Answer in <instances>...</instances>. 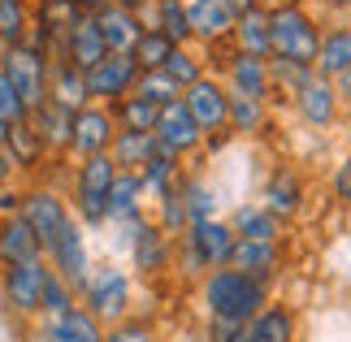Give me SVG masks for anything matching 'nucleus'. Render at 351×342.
<instances>
[{
	"label": "nucleus",
	"mask_w": 351,
	"mask_h": 342,
	"mask_svg": "<svg viewBox=\"0 0 351 342\" xmlns=\"http://www.w3.org/2000/svg\"><path fill=\"white\" fill-rule=\"evenodd\" d=\"M199 299L208 308V321H226V325H247L256 312L269 304V282L247 278L239 269H213L199 282Z\"/></svg>",
	"instance_id": "nucleus-1"
},
{
	"label": "nucleus",
	"mask_w": 351,
	"mask_h": 342,
	"mask_svg": "<svg viewBox=\"0 0 351 342\" xmlns=\"http://www.w3.org/2000/svg\"><path fill=\"white\" fill-rule=\"evenodd\" d=\"M269 26H274V57L278 61H300V65L317 61L326 22L308 5H269Z\"/></svg>",
	"instance_id": "nucleus-2"
},
{
	"label": "nucleus",
	"mask_w": 351,
	"mask_h": 342,
	"mask_svg": "<svg viewBox=\"0 0 351 342\" xmlns=\"http://www.w3.org/2000/svg\"><path fill=\"white\" fill-rule=\"evenodd\" d=\"M117 182V165L113 156H87L74 169V208L87 225H104L109 221V195Z\"/></svg>",
	"instance_id": "nucleus-3"
},
{
	"label": "nucleus",
	"mask_w": 351,
	"mask_h": 342,
	"mask_svg": "<svg viewBox=\"0 0 351 342\" xmlns=\"http://www.w3.org/2000/svg\"><path fill=\"white\" fill-rule=\"evenodd\" d=\"M48 52H39V48H31V44H18V48H9L5 52V70L9 78H13V87H18V95L26 100V108H35L39 104H48Z\"/></svg>",
	"instance_id": "nucleus-4"
},
{
	"label": "nucleus",
	"mask_w": 351,
	"mask_h": 342,
	"mask_svg": "<svg viewBox=\"0 0 351 342\" xmlns=\"http://www.w3.org/2000/svg\"><path fill=\"white\" fill-rule=\"evenodd\" d=\"M83 299H87V312L96 321H121L126 317V304H130V278L117 265H100V269L87 273Z\"/></svg>",
	"instance_id": "nucleus-5"
},
{
	"label": "nucleus",
	"mask_w": 351,
	"mask_h": 342,
	"mask_svg": "<svg viewBox=\"0 0 351 342\" xmlns=\"http://www.w3.org/2000/svg\"><path fill=\"white\" fill-rule=\"evenodd\" d=\"M139 61H134V52H109L100 65H91L87 70V95L91 104H117L121 95H130L139 87Z\"/></svg>",
	"instance_id": "nucleus-6"
},
{
	"label": "nucleus",
	"mask_w": 351,
	"mask_h": 342,
	"mask_svg": "<svg viewBox=\"0 0 351 342\" xmlns=\"http://www.w3.org/2000/svg\"><path fill=\"white\" fill-rule=\"evenodd\" d=\"M152 134H156V147H160V152H169V156H178V160H186L191 152L204 147V130H199V121L191 117V108L182 104V95H178V100H169L156 113Z\"/></svg>",
	"instance_id": "nucleus-7"
},
{
	"label": "nucleus",
	"mask_w": 351,
	"mask_h": 342,
	"mask_svg": "<svg viewBox=\"0 0 351 342\" xmlns=\"http://www.w3.org/2000/svg\"><path fill=\"white\" fill-rule=\"evenodd\" d=\"M18 217L26 225L35 230V239L44 243V252L57 243V234L65 225L74 221V212H70V204H65L57 191H48V186H35V191H26L22 204H18Z\"/></svg>",
	"instance_id": "nucleus-8"
},
{
	"label": "nucleus",
	"mask_w": 351,
	"mask_h": 342,
	"mask_svg": "<svg viewBox=\"0 0 351 342\" xmlns=\"http://www.w3.org/2000/svg\"><path fill=\"white\" fill-rule=\"evenodd\" d=\"M117 139V121L109 113V104H87L74 113V139H70V152L78 160L87 156H109V147Z\"/></svg>",
	"instance_id": "nucleus-9"
},
{
	"label": "nucleus",
	"mask_w": 351,
	"mask_h": 342,
	"mask_svg": "<svg viewBox=\"0 0 351 342\" xmlns=\"http://www.w3.org/2000/svg\"><path fill=\"white\" fill-rule=\"evenodd\" d=\"M182 104L191 108V117L199 121V130L213 134V130H226L230 126V91L217 74H204L199 83H191L182 91Z\"/></svg>",
	"instance_id": "nucleus-10"
},
{
	"label": "nucleus",
	"mask_w": 351,
	"mask_h": 342,
	"mask_svg": "<svg viewBox=\"0 0 351 342\" xmlns=\"http://www.w3.org/2000/svg\"><path fill=\"white\" fill-rule=\"evenodd\" d=\"M186 247H191L199 260L208 265V273L213 269H226L230 265V256H234V243H239V234L230 230V221H221V217H213V221H195V225H186L182 234H178Z\"/></svg>",
	"instance_id": "nucleus-11"
},
{
	"label": "nucleus",
	"mask_w": 351,
	"mask_h": 342,
	"mask_svg": "<svg viewBox=\"0 0 351 342\" xmlns=\"http://www.w3.org/2000/svg\"><path fill=\"white\" fill-rule=\"evenodd\" d=\"M304 199H308V182H304L300 169H295V165L269 169L265 186H261V204L278 217V221H291V217H300V212H304Z\"/></svg>",
	"instance_id": "nucleus-12"
},
{
	"label": "nucleus",
	"mask_w": 351,
	"mask_h": 342,
	"mask_svg": "<svg viewBox=\"0 0 351 342\" xmlns=\"http://www.w3.org/2000/svg\"><path fill=\"white\" fill-rule=\"evenodd\" d=\"M295 108V117L304 121V126H313V130H330V126H339L343 121V100H339V87L330 83V78H313L300 95L291 100Z\"/></svg>",
	"instance_id": "nucleus-13"
},
{
	"label": "nucleus",
	"mask_w": 351,
	"mask_h": 342,
	"mask_svg": "<svg viewBox=\"0 0 351 342\" xmlns=\"http://www.w3.org/2000/svg\"><path fill=\"white\" fill-rule=\"evenodd\" d=\"M48 260H22L5 269V299L18 312H44V286H48Z\"/></svg>",
	"instance_id": "nucleus-14"
},
{
	"label": "nucleus",
	"mask_w": 351,
	"mask_h": 342,
	"mask_svg": "<svg viewBox=\"0 0 351 342\" xmlns=\"http://www.w3.org/2000/svg\"><path fill=\"white\" fill-rule=\"evenodd\" d=\"M221 83H226L230 95H239V100H261V104L274 100V87H269V61L247 57V52H234L230 57V65L221 70Z\"/></svg>",
	"instance_id": "nucleus-15"
},
{
	"label": "nucleus",
	"mask_w": 351,
	"mask_h": 342,
	"mask_svg": "<svg viewBox=\"0 0 351 342\" xmlns=\"http://www.w3.org/2000/svg\"><path fill=\"white\" fill-rule=\"evenodd\" d=\"M48 260H52V269L61 273L65 282L74 286V291H83V282H87V273H91V256H87V239H83V225L70 221L57 234V243L48 247Z\"/></svg>",
	"instance_id": "nucleus-16"
},
{
	"label": "nucleus",
	"mask_w": 351,
	"mask_h": 342,
	"mask_svg": "<svg viewBox=\"0 0 351 342\" xmlns=\"http://www.w3.org/2000/svg\"><path fill=\"white\" fill-rule=\"evenodd\" d=\"M186 13H191V35L199 48L226 44L234 35V22H239V13L226 0H186Z\"/></svg>",
	"instance_id": "nucleus-17"
},
{
	"label": "nucleus",
	"mask_w": 351,
	"mask_h": 342,
	"mask_svg": "<svg viewBox=\"0 0 351 342\" xmlns=\"http://www.w3.org/2000/svg\"><path fill=\"white\" fill-rule=\"evenodd\" d=\"M104 57H109V44H104V35H100V22L91 18V13H83V18L70 26V35H65L57 61H70L74 70L87 74L91 65H100Z\"/></svg>",
	"instance_id": "nucleus-18"
},
{
	"label": "nucleus",
	"mask_w": 351,
	"mask_h": 342,
	"mask_svg": "<svg viewBox=\"0 0 351 342\" xmlns=\"http://www.w3.org/2000/svg\"><path fill=\"white\" fill-rule=\"evenodd\" d=\"M130 265L139 273H160L173 265V234H165L156 221H143L130 234Z\"/></svg>",
	"instance_id": "nucleus-19"
},
{
	"label": "nucleus",
	"mask_w": 351,
	"mask_h": 342,
	"mask_svg": "<svg viewBox=\"0 0 351 342\" xmlns=\"http://www.w3.org/2000/svg\"><path fill=\"white\" fill-rule=\"evenodd\" d=\"M230 269L269 282L282 269V239H239L234 256H230Z\"/></svg>",
	"instance_id": "nucleus-20"
},
{
	"label": "nucleus",
	"mask_w": 351,
	"mask_h": 342,
	"mask_svg": "<svg viewBox=\"0 0 351 342\" xmlns=\"http://www.w3.org/2000/svg\"><path fill=\"white\" fill-rule=\"evenodd\" d=\"M313 70H317L321 78H330V83H334V78H339L343 70H351V22H347V18L326 22Z\"/></svg>",
	"instance_id": "nucleus-21"
},
{
	"label": "nucleus",
	"mask_w": 351,
	"mask_h": 342,
	"mask_svg": "<svg viewBox=\"0 0 351 342\" xmlns=\"http://www.w3.org/2000/svg\"><path fill=\"white\" fill-rule=\"evenodd\" d=\"M230 44H234V52H247V57H261V61L274 57V26H269V5H256V9H247V13H239Z\"/></svg>",
	"instance_id": "nucleus-22"
},
{
	"label": "nucleus",
	"mask_w": 351,
	"mask_h": 342,
	"mask_svg": "<svg viewBox=\"0 0 351 342\" xmlns=\"http://www.w3.org/2000/svg\"><path fill=\"white\" fill-rule=\"evenodd\" d=\"M31 126L44 143V152H70V139H74V108H65L57 100L39 104L31 113Z\"/></svg>",
	"instance_id": "nucleus-23"
},
{
	"label": "nucleus",
	"mask_w": 351,
	"mask_h": 342,
	"mask_svg": "<svg viewBox=\"0 0 351 342\" xmlns=\"http://www.w3.org/2000/svg\"><path fill=\"white\" fill-rule=\"evenodd\" d=\"M96 22H100V35H104V44H109V52H134V48H139L143 22H139V13H134V9L104 5L96 13Z\"/></svg>",
	"instance_id": "nucleus-24"
},
{
	"label": "nucleus",
	"mask_w": 351,
	"mask_h": 342,
	"mask_svg": "<svg viewBox=\"0 0 351 342\" xmlns=\"http://www.w3.org/2000/svg\"><path fill=\"white\" fill-rule=\"evenodd\" d=\"M44 256V243L35 239V230L22 221V217H5L0 221V265H22V260H39Z\"/></svg>",
	"instance_id": "nucleus-25"
},
{
	"label": "nucleus",
	"mask_w": 351,
	"mask_h": 342,
	"mask_svg": "<svg viewBox=\"0 0 351 342\" xmlns=\"http://www.w3.org/2000/svg\"><path fill=\"white\" fill-rule=\"evenodd\" d=\"M48 100H57L65 108H87L91 104V95H87V74L83 70H74L70 61H52L48 65Z\"/></svg>",
	"instance_id": "nucleus-26"
},
{
	"label": "nucleus",
	"mask_w": 351,
	"mask_h": 342,
	"mask_svg": "<svg viewBox=\"0 0 351 342\" xmlns=\"http://www.w3.org/2000/svg\"><path fill=\"white\" fill-rule=\"evenodd\" d=\"M156 152H160V147H156V134L152 130H117V139L109 147L113 165L117 169H130V173H139Z\"/></svg>",
	"instance_id": "nucleus-27"
},
{
	"label": "nucleus",
	"mask_w": 351,
	"mask_h": 342,
	"mask_svg": "<svg viewBox=\"0 0 351 342\" xmlns=\"http://www.w3.org/2000/svg\"><path fill=\"white\" fill-rule=\"evenodd\" d=\"M100 338H104L100 321L78 304L61 317H48V342H100Z\"/></svg>",
	"instance_id": "nucleus-28"
},
{
	"label": "nucleus",
	"mask_w": 351,
	"mask_h": 342,
	"mask_svg": "<svg viewBox=\"0 0 351 342\" xmlns=\"http://www.w3.org/2000/svg\"><path fill=\"white\" fill-rule=\"evenodd\" d=\"M247 325H252L256 342H295V330H300L295 312H291L287 304H274V299H269V304L256 312Z\"/></svg>",
	"instance_id": "nucleus-29"
},
{
	"label": "nucleus",
	"mask_w": 351,
	"mask_h": 342,
	"mask_svg": "<svg viewBox=\"0 0 351 342\" xmlns=\"http://www.w3.org/2000/svg\"><path fill=\"white\" fill-rule=\"evenodd\" d=\"M230 230L239 239H282V221L265 208L261 199L239 204V208L230 212Z\"/></svg>",
	"instance_id": "nucleus-30"
},
{
	"label": "nucleus",
	"mask_w": 351,
	"mask_h": 342,
	"mask_svg": "<svg viewBox=\"0 0 351 342\" xmlns=\"http://www.w3.org/2000/svg\"><path fill=\"white\" fill-rule=\"evenodd\" d=\"M186 178V169H182V160L178 156H169V152H156L147 165L139 169V182H143V195H152V199H160V195H169L173 186H178Z\"/></svg>",
	"instance_id": "nucleus-31"
},
{
	"label": "nucleus",
	"mask_w": 351,
	"mask_h": 342,
	"mask_svg": "<svg viewBox=\"0 0 351 342\" xmlns=\"http://www.w3.org/2000/svg\"><path fill=\"white\" fill-rule=\"evenodd\" d=\"M317 78L313 65H300V61H278V57H269V87H274V100H295L308 83ZM269 100V104H274Z\"/></svg>",
	"instance_id": "nucleus-32"
},
{
	"label": "nucleus",
	"mask_w": 351,
	"mask_h": 342,
	"mask_svg": "<svg viewBox=\"0 0 351 342\" xmlns=\"http://www.w3.org/2000/svg\"><path fill=\"white\" fill-rule=\"evenodd\" d=\"M44 143H39V134L31 126V117L18 121V126H9V165L13 169H39V160H44Z\"/></svg>",
	"instance_id": "nucleus-33"
},
{
	"label": "nucleus",
	"mask_w": 351,
	"mask_h": 342,
	"mask_svg": "<svg viewBox=\"0 0 351 342\" xmlns=\"http://www.w3.org/2000/svg\"><path fill=\"white\" fill-rule=\"evenodd\" d=\"M109 113H113V121H117V130H152L160 108H156L152 100H143L139 91H130V95H121L117 104H109Z\"/></svg>",
	"instance_id": "nucleus-34"
},
{
	"label": "nucleus",
	"mask_w": 351,
	"mask_h": 342,
	"mask_svg": "<svg viewBox=\"0 0 351 342\" xmlns=\"http://www.w3.org/2000/svg\"><path fill=\"white\" fill-rule=\"evenodd\" d=\"M265 130H269V104L230 95V134L234 139H256V134H265Z\"/></svg>",
	"instance_id": "nucleus-35"
},
{
	"label": "nucleus",
	"mask_w": 351,
	"mask_h": 342,
	"mask_svg": "<svg viewBox=\"0 0 351 342\" xmlns=\"http://www.w3.org/2000/svg\"><path fill=\"white\" fill-rule=\"evenodd\" d=\"M31 18H35V0H0V39L9 48H18L31 35Z\"/></svg>",
	"instance_id": "nucleus-36"
},
{
	"label": "nucleus",
	"mask_w": 351,
	"mask_h": 342,
	"mask_svg": "<svg viewBox=\"0 0 351 342\" xmlns=\"http://www.w3.org/2000/svg\"><path fill=\"white\" fill-rule=\"evenodd\" d=\"M165 74H169L182 91L191 87V83H199V78L208 74V61H204V52H199V44L173 48V52H169V61H165Z\"/></svg>",
	"instance_id": "nucleus-37"
},
{
	"label": "nucleus",
	"mask_w": 351,
	"mask_h": 342,
	"mask_svg": "<svg viewBox=\"0 0 351 342\" xmlns=\"http://www.w3.org/2000/svg\"><path fill=\"white\" fill-rule=\"evenodd\" d=\"M182 208H186V221H213L217 217V195H213L208 182H199V178H182Z\"/></svg>",
	"instance_id": "nucleus-38"
},
{
	"label": "nucleus",
	"mask_w": 351,
	"mask_h": 342,
	"mask_svg": "<svg viewBox=\"0 0 351 342\" xmlns=\"http://www.w3.org/2000/svg\"><path fill=\"white\" fill-rule=\"evenodd\" d=\"M134 91H139L143 100H152L156 108H165L169 100H178V95H182V87L173 83L165 70H143V74H139V87H134Z\"/></svg>",
	"instance_id": "nucleus-39"
},
{
	"label": "nucleus",
	"mask_w": 351,
	"mask_h": 342,
	"mask_svg": "<svg viewBox=\"0 0 351 342\" xmlns=\"http://www.w3.org/2000/svg\"><path fill=\"white\" fill-rule=\"evenodd\" d=\"M173 48H178V44H169L160 31H143L139 48H134V61H139V70H165V61H169Z\"/></svg>",
	"instance_id": "nucleus-40"
},
{
	"label": "nucleus",
	"mask_w": 351,
	"mask_h": 342,
	"mask_svg": "<svg viewBox=\"0 0 351 342\" xmlns=\"http://www.w3.org/2000/svg\"><path fill=\"white\" fill-rule=\"evenodd\" d=\"M70 308H74V286L52 269L48 286H44V312H48V317H61V312H70Z\"/></svg>",
	"instance_id": "nucleus-41"
},
{
	"label": "nucleus",
	"mask_w": 351,
	"mask_h": 342,
	"mask_svg": "<svg viewBox=\"0 0 351 342\" xmlns=\"http://www.w3.org/2000/svg\"><path fill=\"white\" fill-rule=\"evenodd\" d=\"M31 117V108H26V100L18 95V87H13V78L0 70V121H9V126H18V121Z\"/></svg>",
	"instance_id": "nucleus-42"
},
{
	"label": "nucleus",
	"mask_w": 351,
	"mask_h": 342,
	"mask_svg": "<svg viewBox=\"0 0 351 342\" xmlns=\"http://www.w3.org/2000/svg\"><path fill=\"white\" fill-rule=\"evenodd\" d=\"M100 342H152V325L147 321H117Z\"/></svg>",
	"instance_id": "nucleus-43"
},
{
	"label": "nucleus",
	"mask_w": 351,
	"mask_h": 342,
	"mask_svg": "<svg viewBox=\"0 0 351 342\" xmlns=\"http://www.w3.org/2000/svg\"><path fill=\"white\" fill-rule=\"evenodd\" d=\"M330 191H334V199L343 204V208H351V152L334 165V173H330Z\"/></svg>",
	"instance_id": "nucleus-44"
},
{
	"label": "nucleus",
	"mask_w": 351,
	"mask_h": 342,
	"mask_svg": "<svg viewBox=\"0 0 351 342\" xmlns=\"http://www.w3.org/2000/svg\"><path fill=\"white\" fill-rule=\"evenodd\" d=\"M308 9H313L321 22H339V18H351V0H308Z\"/></svg>",
	"instance_id": "nucleus-45"
},
{
	"label": "nucleus",
	"mask_w": 351,
	"mask_h": 342,
	"mask_svg": "<svg viewBox=\"0 0 351 342\" xmlns=\"http://www.w3.org/2000/svg\"><path fill=\"white\" fill-rule=\"evenodd\" d=\"M213 342H256L252 325H226V321H213Z\"/></svg>",
	"instance_id": "nucleus-46"
},
{
	"label": "nucleus",
	"mask_w": 351,
	"mask_h": 342,
	"mask_svg": "<svg viewBox=\"0 0 351 342\" xmlns=\"http://www.w3.org/2000/svg\"><path fill=\"white\" fill-rule=\"evenodd\" d=\"M334 87H339V100H343V108H351V70H343L339 78H334Z\"/></svg>",
	"instance_id": "nucleus-47"
},
{
	"label": "nucleus",
	"mask_w": 351,
	"mask_h": 342,
	"mask_svg": "<svg viewBox=\"0 0 351 342\" xmlns=\"http://www.w3.org/2000/svg\"><path fill=\"white\" fill-rule=\"evenodd\" d=\"M74 5H78V13H91V18H96V13L104 5H113V0H74Z\"/></svg>",
	"instance_id": "nucleus-48"
},
{
	"label": "nucleus",
	"mask_w": 351,
	"mask_h": 342,
	"mask_svg": "<svg viewBox=\"0 0 351 342\" xmlns=\"http://www.w3.org/2000/svg\"><path fill=\"white\" fill-rule=\"evenodd\" d=\"M234 13H247V9H256V5H265V0H226Z\"/></svg>",
	"instance_id": "nucleus-49"
},
{
	"label": "nucleus",
	"mask_w": 351,
	"mask_h": 342,
	"mask_svg": "<svg viewBox=\"0 0 351 342\" xmlns=\"http://www.w3.org/2000/svg\"><path fill=\"white\" fill-rule=\"evenodd\" d=\"M9 173H13V165H9V156L0 152V191H5V182H9Z\"/></svg>",
	"instance_id": "nucleus-50"
},
{
	"label": "nucleus",
	"mask_w": 351,
	"mask_h": 342,
	"mask_svg": "<svg viewBox=\"0 0 351 342\" xmlns=\"http://www.w3.org/2000/svg\"><path fill=\"white\" fill-rule=\"evenodd\" d=\"M113 5H126V9H134V13H139V9H147V5H152V0H113Z\"/></svg>",
	"instance_id": "nucleus-51"
},
{
	"label": "nucleus",
	"mask_w": 351,
	"mask_h": 342,
	"mask_svg": "<svg viewBox=\"0 0 351 342\" xmlns=\"http://www.w3.org/2000/svg\"><path fill=\"white\" fill-rule=\"evenodd\" d=\"M343 134L351 139V108H343Z\"/></svg>",
	"instance_id": "nucleus-52"
},
{
	"label": "nucleus",
	"mask_w": 351,
	"mask_h": 342,
	"mask_svg": "<svg viewBox=\"0 0 351 342\" xmlns=\"http://www.w3.org/2000/svg\"><path fill=\"white\" fill-rule=\"evenodd\" d=\"M265 5H308V0H265Z\"/></svg>",
	"instance_id": "nucleus-53"
},
{
	"label": "nucleus",
	"mask_w": 351,
	"mask_h": 342,
	"mask_svg": "<svg viewBox=\"0 0 351 342\" xmlns=\"http://www.w3.org/2000/svg\"><path fill=\"white\" fill-rule=\"evenodd\" d=\"M5 52H9V44H5V39H0V65H5Z\"/></svg>",
	"instance_id": "nucleus-54"
},
{
	"label": "nucleus",
	"mask_w": 351,
	"mask_h": 342,
	"mask_svg": "<svg viewBox=\"0 0 351 342\" xmlns=\"http://www.w3.org/2000/svg\"><path fill=\"white\" fill-rule=\"evenodd\" d=\"M347 22H351V18H347Z\"/></svg>",
	"instance_id": "nucleus-55"
}]
</instances>
